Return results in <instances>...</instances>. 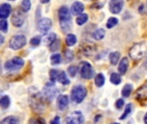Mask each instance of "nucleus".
<instances>
[{
  "instance_id": "f257e3e1",
  "label": "nucleus",
  "mask_w": 147,
  "mask_h": 124,
  "mask_svg": "<svg viewBox=\"0 0 147 124\" xmlns=\"http://www.w3.org/2000/svg\"><path fill=\"white\" fill-rule=\"evenodd\" d=\"M147 53V41H142L134 44L129 50V56L134 61L142 60Z\"/></svg>"
},
{
  "instance_id": "f03ea898",
  "label": "nucleus",
  "mask_w": 147,
  "mask_h": 124,
  "mask_svg": "<svg viewBox=\"0 0 147 124\" xmlns=\"http://www.w3.org/2000/svg\"><path fill=\"white\" fill-rule=\"evenodd\" d=\"M87 96V89L84 85H78L72 88L71 97L73 102L76 104L82 103Z\"/></svg>"
},
{
  "instance_id": "7ed1b4c3",
  "label": "nucleus",
  "mask_w": 147,
  "mask_h": 124,
  "mask_svg": "<svg viewBox=\"0 0 147 124\" xmlns=\"http://www.w3.org/2000/svg\"><path fill=\"white\" fill-rule=\"evenodd\" d=\"M24 66V60L20 57H14L4 63V69L6 71L14 72L21 69Z\"/></svg>"
},
{
  "instance_id": "20e7f679",
  "label": "nucleus",
  "mask_w": 147,
  "mask_h": 124,
  "mask_svg": "<svg viewBox=\"0 0 147 124\" xmlns=\"http://www.w3.org/2000/svg\"><path fill=\"white\" fill-rule=\"evenodd\" d=\"M27 43V39L23 35H14L10 38L9 46L12 50H18L23 47Z\"/></svg>"
},
{
  "instance_id": "39448f33",
  "label": "nucleus",
  "mask_w": 147,
  "mask_h": 124,
  "mask_svg": "<svg viewBox=\"0 0 147 124\" xmlns=\"http://www.w3.org/2000/svg\"><path fill=\"white\" fill-rule=\"evenodd\" d=\"M79 73L83 79H90L94 76V69L87 61H83L79 66Z\"/></svg>"
},
{
  "instance_id": "423d86ee",
  "label": "nucleus",
  "mask_w": 147,
  "mask_h": 124,
  "mask_svg": "<svg viewBox=\"0 0 147 124\" xmlns=\"http://www.w3.org/2000/svg\"><path fill=\"white\" fill-rule=\"evenodd\" d=\"M84 122V117L83 113L79 110L72 112L65 119V123L67 124H81Z\"/></svg>"
},
{
  "instance_id": "0eeeda50",
  "label": "nucleus",
  "mask_w": 147,
  "mask_h": 124,
  "mask_svg": "<svg viewBox=\"0 0 147 124\" xmlns=\"http://www.w3.org/2000/svg\"><path fill=\"white\" fill-rule=\"evenodd\" d=\"M52 21L49 18L44 17L41 18L39 22H38V30L40 34L42 35H47L48 33V31L51 29L52 28Z\"/></svg>"
},
{
  "instance_id": "6e6552de",
  "label": "nucleus",
  "mask_w": 147,
  "mask_h": 124,
  "mask_svg": "<svg viewBox=\"0 0 147 124\" xmlns=\"http://www.w3.org/2000/svg\"><path fill=\"white\" fill-rule=\"evenodd\" d=\"M24 11H21L20 9H16L11 16V22L15 27H21L25 20V16L24 14L22 13Z\"/></svg>"
},
{
  "instance_id": "1a4fd4ad",
  "label": "nucleus",
  "mask_w": 147,
  "mask_h": 124,
  "mask_svg": "<svg viewBox=\"0 0 147 124\" xmlns=\"http://www.w3.org/2000/svg\"><path fill=\"white\" fill-rule=\"evenodd\" d=\"M124 6V0H110L109 10L113 14H119Z\"/></svg>"
},
{
  "instance_id": "9d476101",
  "label": "nucleus",
  "mask_w": 147,
  "mask_h": 124,
  "mask_svg": "<svg viewBox=\"0 0 147 124\" xmlns=\"http://www.w3.org/2000/svg\"><path fill=\"white\" fill-rule=\"evenodd\" d=\"M59 18L60 22H67L71 21V16L69 9L66 6H62L59 9Z\"/></svg>"
},
{
  "instance_id": "9b49d317",
  "label": "nucleus",
  "mask_w": 147,
  "mask_h": 124,
  "mask_svg": "<svg viewBox=\"0 0 147 124\" xmlns=\"http://www.w3.org/2000/svg\"><path fill=\"white\" fill-rule=\"evenodd\" d=\"M136 98L139 101L147 100V81L144 83L136 91Z\"/></svg>"
},
{
  "instance_id": "f8f14e48",
  "label": "nucleus",
  "mask_w": 147,
  "mask_h": 124,
  "mask_svg": "<svg viewBox=\"0 0 147 124\" xmlns=\"http://www.w3.org/2000/svg\"><path fill=\"white\" fill-rule=\"evenodd\" d=\"M57 105L60 110H64L69 105V98L66 95H60L57 99Z\"/></svg>"
},
{
  "instance_id": "ddd939ff",
  "label": "nucleus",
  "mask_w": 147,
  "mask_h": 124,
  "mask_svg": "<svg viewBox=\"0 0 147 124\" xmlns=\"http://www.w3.org/2000/svg\"><path fill=\"white\" fill-rule=\"evenodd\" d=\"M84 9V5L81 2H78V1L74 2L71 5V13L75 16L82 14Z\"/></svg>"
},
{
  "instance_id": "4468645a",
  "label": "nucleus",
  "mask_w": 147,
  "mask_h": 124,
  "mask_svg": "<svg viewBox=\"0 0 147 124\" xmlns=\"http://www.w3.org/2000/svg\"><path fill=\"white\" fill-rule=\"evenodd\" d=\"M11 12V6L10 4L7 3H4L1 5L0 7V17L2 19H5L7 18L9 14Z\"/></svg>"
},
{
  "instance_id": "2eb2a0df",
  "label": "nucleus",
  "mask_w": 147,
  "mask_h": 124,
  "mask_svg": "<svg viewBox=\"0 0 147 124\" xmlns=\"http://www.w3.org/2000/svg\"><path fill=\"white\" fill-rule=\"evenodd\" d=\"M128 66H129V60L127 57H124L121 62L119 63V66H118V71L120 73V74L121 75H124L127 73V69H128Z\"/></svg>"
},
{
  "instance_id": "dca6fc26",
  "label": "nucleus",
  "mask_w": 147,
  "mask_h": 124,
  "mask_svg": "<svg viewBox=\"0 0 147 124\" xmlns=\"http://www.w3.org/2000/svg\"><path fill=\"white\" fill-rule=\"evenodd\" d=\"M121 58V54L119 52H112L109 54V60L113 66H116Z\"/></svg>"
},
{
  "instance_id": "f3484780",
  "label": "nucleus",
  "mask_w": 147,
  "mask_h": 124,
  "mask_svg": "<svg viewBox=\"0 0 147 124\" xmlns=\"http://www.w3.org/2000/svg\"><path fill=\"white\" fill-rule=\"evenodd\" d=\"M92 36L96 41L102 40L104 38V36H105V30L103 28H98V29H96V30H95L93 32Z\"/></svg>"
},
{
  "instance_id": "a211bd4d",
  "label": "nucleus",
  "mask_w": 147,
  "mask_h": 124,
  "mask_svg": "<svg viewBox=\"0 0 147 124\" xmlns=\"http://www.w3.org/2000/svg\"><path fill=\"white\" fill-rule=\"evenodd\" d=\"M58 81H59L60 84L64 85H69V84H70V79L67 78L66 73H65V72H63V71H62V72H60V73H59V74Z\"/></svg>"
},
{
  "instance_id": "6ab92c4d",
  "label": "nucleus",
  "mask_w": 147,
  "mask_h": 124,
  "mask_svg": "<svg viewBox=\"0 0 147 124\" xmlns=\"http://www.w3.org/2000/svg\"><path fill=\"white\" fill-rule=\"evenodd\" d=\"M95 84L97 87H102L105 84V77L102 73H98L95 77Z\"/></svg>"
},
{
  "instance_id": "aec40b11",
  "label": "nucleus",
  "mask_w": 147,
  "mask_h": 124,
  "mask_svg": "<svg viewBox=\"0 0 147 124\" xmlns=\"http://www.w3.org/2000/svg\"><path fill=\"white\" fill-rule=\"evenodd\" d=\"M133 89H134L133 85H131V84H127V85L123 87V89H122V91H121V95H122V97H124V98H128V97L131 95V93H132V91H133Z\"/></svg>"
},
{
  "instance_id": "412c9836",
  "label": "nucleus",
  "mask_w": 147,
  "mask_h": 124,
  "mask_svg": "<svg viewBox=\"0 0 147 124\" xmlns=\"http://www.w3.org/2000/svg\"><path fill=\"white\" fill-rule=\"evenodd\" d=\"M77 37L75 35L73 34H68L67 36L65 37V43L67 46L69 47H71V46H74L76 43H77Z\"/></svg>"
},
{
  "instance_id": "4be33fe9",
  "label": "nucleus",
  "mask_w": 147,
  "mask_h": 124,
  "mask_svg": "<svg viewBox=\"0 0 147 124\" xmlns=\"http://www.w3.org/2000/svg\"><path fill=\"white\" fill-rule=\"evenodd\" d=\"M10 105V99L8 96H3L0 99V106L3 110H6Z\"/></svg>"
},
{
  "instance_id": "5701e85b",
  "label": "nucleus",
  "mask_w": 147,
  "mask_h": 124,
  "mask_svg": "<svg viewBox=\"0 0 147 124\" xmlns=\"http://www.w3.org/2000/svg\"><path fill=\"white\" fill-rule=\"evenodd\" d=\"M110 82L113 84V85H120L121 82V77L119 73H113L111 75H110Z\"/></svg>"
},
{
  "instance_id": "b1692460",
  "label": "nucleus",
  "mask_w": 147,
  "mask_h": 124,
  "mask_svg": "<svg viewBox=\"0 0 147 124\" xmlns=\"http://www.w3.org/2000/svg\"><path fill=\"white\" fill-rule=\"evenodd\" d=\"M18 123H19V120L16 117H12V116L7 117L1 121L2 124H17Z\"/></svg>"
},
{
  "instance_id": "393cba45",
  "label": "nucleus",
  "mask_w": 147,
  "mask_h": 124,
  "mask_svg": "<svg viewBox=\"0 0 147 124\" xmlns=\"http://www.w3.org/2000/svg\"><path fill=\"white\" fill-rule=\"evenodd\" d=\"M88 21V15L85 13H82L80 15H78V16L76 19V22L78 25H84L86 22Z\"/></svg>"
},
{
  "instance_id": "a878e982",
  "label": "nucleus",
  "mask_w": 147,
  "mask_h": 124,
  "mask_svg": "<svg viewBox=\"0 0 147 124\" xmlns=\"http://www.w3.org/2000/svg\"><path fill=\"white\" fill-rule=\"evenodd\" d=\"M132 109H133V105L131 104H128L127 106H126V109L124 110V113L120 117V120H124L126 119L131 113H132Z\"/></svg>"
},
{
  "instance_id": "bb28decb",
  "label": "nucleus",
  "mask_w": 147,
  "mask_h": 124,
  "mask_svg": "<svg viewBox=\"0 0 147 124\" xmlns=\"http://www.w3.org/2000/svg\"><path fill=\"white\" fill-rule=\"evenodd\" d=\"M118 22H119V20L116 17H110V18H109V20L106 23V26L108 28H112L115 26H116L118 24Z\"/></svg>"
},
{
  "instance_id": "cd10ccee",
  "label": "nucleus",
  "mask_w": 147,
  "mask_h": 124,
  "mask_svg": "<svg viewBox=\"0 0 147 124\" xmlns=\"http://www.w3.org/2000/svg\"><path fill=\"white\" fill-rule=\"evenodd\" d=\"M50 60L52 65H59L61 62V55L59 54H54L51 56Z\"/></svg>"
},
{
  "instance_id": "c85d7f7f",
  "label": "nucleus",
  "mask_w": 147,
  "mask_h": 124,
  "mask_svg": "<svg viewBox=\"0 0 147 124\" xmlns=\"http://www.w3.org/2000/svg\"><path fill=\"white\" fill-rule=\"evenodd\" d=\"M50 74V81L52 83H55L56 79H58V77H59V72L56 69H52L49 73Z\"/></svg>"
},
{
  "instance_id": "c756f323",
  "label": "nucleus",
  "mask_w": 147,
  "mask_h": 124,
  "mask_svg": "<svg viewBox=\"0 0 147 124\" xmlns=\"http://www.w3.org/2000/svg\"><path fill=\"white\" fill-rule=\"evenodd\" d=\"M21 8H22V11L28 12L30 9V8H31V2H30V0H22Z\"/></svg>"
},
{
  "instance_id": "7c9ffc66",
  "label": "nucleus",
  "mask_w": 147,
  "mask_h": 124,
  "mask_svg": "<svg viewBox=\"0 0 147 124\" xmlns=\"http://www.w3.org/2000/svg\"><path fill=\"white\" fill-rule=\"evenodd\" d=\"M57 39V36H56V34L54 33H51L47 35V37L46 38V41H47V44L48 46H50L55 40Z\"/></svg>"
},
{
  "instance_id": "2f4dec72",
  "label": "nucleus",
  "mask_w": 147,
  "mask_h": 124,
  "mask_svg": "<svg viewBox=\"0 0 147 124\" xmlns=\"http://www.w3.org/2000/svg\"><path fill=\"white\" fill-rule=\"evenodd\" d=\"M92 44H90V46L88 45V46H85L84 47V54H86V56H90L94 51H95V46L93 45L92 47H90Z\"/></svg>"
},
{
  "instance_id": "473e14b6",
  "label": "nucleus",
  "mask_w": 147,
  "mask_h": 124,
  "mask_svg": "<svg viewBox=\"0 0 147 124\" xmlns=\"http://www.w3.org/2000/svg\"><path fill=\"white\" fill-rule=\"evenodd\" d=\"M0 28L3 33H7L8 31V22L5 19H2L0 22Z\"/></svg>"
},
{
  "instance_id": "72a5a7b5",
  "label": "nucleus",
  "mask_w": 147,
  "mask_h": 124,
  "mask_svg": "<svg viewBox=\"0 0 147 124\" xmlns=\"http://www.w3.org/2000/svg\"><path fill=\"white\" fill-rule=\"evenodd\" d=\"M73 57H74V54H73V52L71 50H67L65 53V61L66 62L71 61L72 59H73Z\"/></svg>"
},
{
  "instance_id": "f704fd0d",
  "label": "nucleus",
  "mask_w": 147,
  "mask_h": 124,
  "mask_svg": "<svg viewBox=\"0 0 147 124\" xmlns=\"http://www.w3.org/2000/svg\"><path fill=\"white\" fill-rule=\"evenodd\" d=\"M40 41H41L40 37V36H35V37H34V38H32V39L30 40V44H31L32 46H34V47H36V46L40 45Z\"/></svg>"
},
{
  "instance_id": "c9c22d12",
  "label": "nucleus",
  "mask_w": 147,
  "mask_h": 124,
  "mask_svg": "<svg viewBox=\"0 0 147 124\" xmlns=\"http://www.w3.org/2000/svg\"><path fill=\"white\" fill-rule=\"evenodd\" d=\"M67 71H68V73L71 77H75V75L77 74V67L75 66H69Z\"/></svg>"
},
{
  "instance_id": "e433bc0d",
  "label": "nucleus",
  "mask_w": 147,
  "mask_h": 124,
  "mask_svg": "<svg viewBox=\"0 0 147 124\" xmlns=\"http://www.w3.org/2000/svg\"><path fill=\"white\" fill-rule=\"evenodd\" d=\"M124 104H125L124 100H123V99H121V98H120V99H118V100L116 101V103H115V107H116L117 109L121 110V109H122V108H123Z\"/></svg>"
},
{
  "instance_id": "4c0bfd02",
  "label": "nucleus",
  "mask_w": 147,
  "mask_h": 124,
  "mask_svg": "<svg viewBox=\"0 0 147 124\" xmlns=\"http://www.w3.org/2000/svg\"><path fill=\"white\" fill-rule=\"evenodd\" d=\"M29 123H46V121L42 118H38V119H31L29 121Z\"/></svg>"
},
{
  "instance_id": "58836bf2",
  "label": "nucleus",
  "mask_w": 147,
  "mask_h": 124,
  "mask_svg": "<svg viewBox=\"0 0 147 124\" xmlns=\"http://www.w3.org/2000/svg\"><path fill=\"white\" fill-rule=\"evenodd\" d=\"M59 122H60L59 117H54V119H53V120H52L50 123H51L52 124H59Z\"/></svg>"
},
{
  "instance_id": "ea45409f",
  "label": "nucleus",
  "mask_w": 147,
  "mask_h": 124,
  "mask_svg": "<svg viewBox=\"0 0 147 124\" xmlns=\"http://www.w3.org/2000/svg\"><path fill=\"white\" fill-rule=\"evenodd\" d=\"M41 3H47L48 2H50V0H40Z\"/></svg>"
},
{
  "instance_id": "a19ab883",
  "label": "nucleus",
  "mask_w": 147,
  "mask_h": 124,
  "mask_svg": "<svg viewBox=\"0 0 147 124\" xmlns=\"http://www.w3.org/2000/svg\"><path fill=\"white\" fill-rule=\"evenodd\" d=\"M144 122H145V123L147 124V113L145 115V117H144Z\"/></svg>"
},
{
  "instance_id": "79ce46f5",
  "label": "nucleus",
  "mask_w": 147,
  "mask_h": 124,
  "mask_svg": "<svg viewBox=\"0 0 147 124\" xmlns=\"http://www.w3.org/2000/svg\"><path fill=\"white\" fill-rule=\"evenodd\" d=\"M3 41H4L3 36V35H1V44H3Z\"/></svg>"
},
{
  "instance_id": "37998d69",
  "label": "nucleus",
  "mask_w": 147,
  "mask_h": 124,
  "mask_svg": "<svg viewBox=\"0 0 147 124\" xmlns=\"http://www.w3.org/2000/svg\"><path fill=\"white\" fill-rule=\"evenodd\" d=\"M144 66H145V68L147 70V60L145 62V64H144Z\"/></svg>"
},
{
  "instance_id": "c03bdc74",
  "label": "nucleus",
  "mask_w": 147,
  "mask_h": 124,
  "mask_svg": "<svg viewBox=\"0 0 147 124\" xmlns=\"http://www.w3.org/2000/svg\"><path fill=\"white\" fill-rule=\"evenodd\" d=\"M9 1H15V0H9Z\"/></svg>"
}]
</instances>
